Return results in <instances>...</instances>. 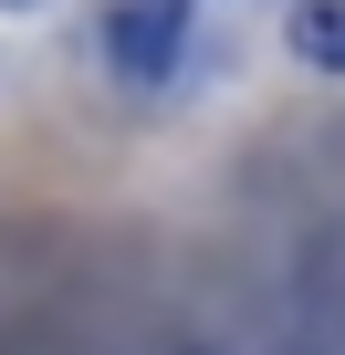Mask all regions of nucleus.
I'll return each mask as SVG.
<instances>
[{
	"label": "nucleus",
	"instance_id": "nucleus-2",
	"mask_svg": "<svg viewBox=\"0 0 345 355\" xmlns=\"http://www.w3.org/2000/svg\"><path fill=\"white\" fill-rule=\"evenodd\" d=\"M293 53L314 73H345V0H293Z\"/></svg>",
	"mask_w": 345,
	"mask_h": 355
},
{
	"label": "nucleus",
	"instance_id": "nucleus-3",
	"mask_svg": "<svg viewBox=\"0 0 345 355\" xmlns=\"http://www.w3.org/2000/svg\"><path fill=\"white\" fill-rule=\"evenodd\" d=\"M272 355H335V334H283Z\"/></svg>",
	"mask_w": 345,
	"mask_h": 355
},
{
	"label": "nucleus",
	"instance_id": "nucleus-1",
	"mask_svg": "<svg viewBox=\"0 0 345 355\" xmlns=\"http://www.w3.org/2000/svg\"><path fill=\"white\" fill-rule=\"evenodd\" d=\"M189 63V0H115L105 11V73L115 84H178Z\"/></svg>",
	"mask_w": 345,
	"mask_h": 355
},
{
	"label": "nucleus",
	"instance_id": "nucleus-4",
	"mask_svg": "<svg viewBox=\"0 0 345 355\" xmlns=\"http://www.w3.org/2000/svg\"><path fill=\"white\" fill-rule=\"evenodd\" d=\"M11 11H32V0H11Z\"/></svg>",
	"mask_w": 345,
	"mask_h": 355
}]
</instances>
